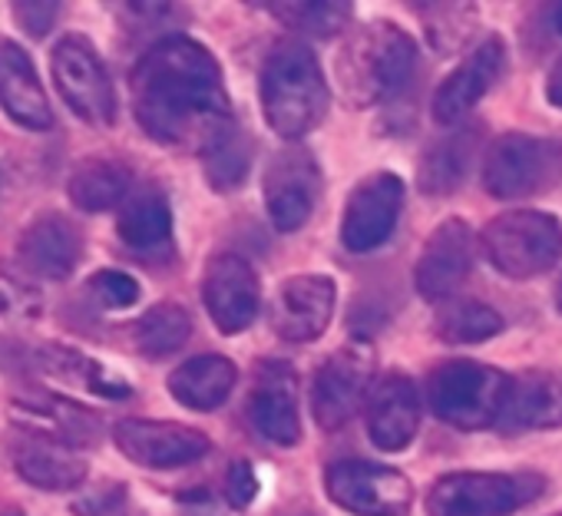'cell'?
Listing matches in <instances>:
<instances>
[{
	"instance_id": "ab89813d",
	"label": "cell",
	"mask_w": 562,
	"mask_h": 516,
	"mask_svg": "<svg viewBox=\"0 0 562 516\" xmlns=\"http://www.w3.org/2000/svg\"><path fill=\"white\" fill-rule=\"evenodd\" d=\"M123 14H126L123 24H130L136 31H146V27L172 24V14H179V8H172V4H126Z\"/></svg>"
},
{
	"instance_id": "ac0fdd59",
	"label": "cell",
	"mask_w": 562,
	"mask_h": 516,
	"mask_svg": "<svg viewBox=\"0 0 562 516\" xmlns=\"http://www.w3.org/2000/svg\"><path fill=\"white\" fill-rule=\"evenodd\" d=\"M87 251L83 228L57 209L34 215L18 238V266L24 276L41 282H67Z\"/></svg>"
},
{
	"instance_id": "8d00e7d4",
	"label": "cell",
	"mask_w": 562,
	"mask_h": 516,
	"mask_svg": "<svg viewBox=\"0 0 562 516\" xmlns=\"http://www.w3.org/2000/svg\"><path fill=\"white\" fill-rule=\"evenodd\" d=\"M11 14L31 41H44L57 27L64 4H57V0H18V4H11Z\"/></svg>"
},
{
	"instance_id": "3957f363",
	"label": "cell",
	"mask_w": 562,
	"mask_h": 516,
	"mask_svg": "<svg viewBox=\"0 0 562 516\" xmlns=\"http://www.w3.org/2000/svg\"><path fill=\"white\" fill-rule=\"evenodd\" d=\"M258 100L265 123L281 139L299 143L302 136L318 130L328 113L331 93L322 64L305 41L285 37L268 51L258 77Z\"/></svg>"
},
{
	"instance_id": "d4e9b609",
	"label": "cell",
	"mask_w": 562,
	"mask_h": 516,
	"mask_svg": "<svg viewBox=\"0 0 562 516\" xmlns=\"http://www.w3.org/2000/svg\"><path fill=\"white\" fill-rule=\"evenodd\" d=\"M503 430H562V371H519L509 378L499 414Z\"/></svg>"
},
{
	"instance_id": "cb8c5ba5",
	"label": "cell",
	"mask_w": 562,
	"mask_h": 516,
	"mask_svg": "<svg viewBox=\"0 0 562 516\" xmlns=\"http://www.w3.org/2000/svg\"><path fill=\"white\" fill-rule=\"evenodd\" d=\"M11 467L27 486L44 493H74L87 483L90 473L80 450L34 434H21V440L11 447Z\"/></svg>"
},
{
	"instance_id": "5bb4252c",
	"label": "cell",
	"mask_w": 562,
	"mask_h": 516,
	"mask_svg": "<svg viewBox=\"0 0 562 516\" xmlns=\"http://www.w3.org/2000/svg\"><path fill=\"white\" fill-rule=\"evenodd\" d=\"M245 417L274 447H295L302 440L299 374L289 361L261 358L255 364L245 397Z\"/></svg>"
},
{
	"instance_id": "60d3db41",
	"label": "cell",
	"mask_w": 562,
	"mask_h": 516,
	"mask_svg": "<svg viewBox=\"0 0 562 516\" xmlns=\"http://www.w3.org/2000/svg\"><path fill=\"white\" fill-rule=\"evenodd\" d=\"M176 506H179V516H225L209 490H186L176 496Z\"/></svg>"
},
{
	"instance_id": "7a4b0ae2",
	"label": "cell",
	"mask_w": 562,
	"mask_h": 516,
	"mask_svg": "<svg viewBox=\"0 0 562 516\" xmlns=\"http://www.w3.org/2000/svg\"><path fill=\"white\" fill-rule=\"evenodd\" d=\"M417 77V44L391 21H374L338 47L335 83L355 110L387 106L411 93Z\"/></svg>"
},
{
	"instance_id": "603a6c76",
	"label": "cell",
	"mask_w": 562,
	"mask_h": 516,
	"mask_svg": "<svg viewBox=\"0 0 562 516\" xmlns=\"http://www.w3.org/2000/svg\"><path fill=\"white\" fill-rule=\"evenodd\" d=\"M420 388L404 371H387L368 397V437L384 453H401L420 430Z\"/></svg>"
},
{
	"instance_id": "4316f807",
	"label": "cell",
	"mask_w": 562,
	"mask_h": 516,
	"mask_svg": "<svg viewBox=\"0 0 562 516\" xmlns=\"http://www.w3.org/2000/svg\"><path fill=\"white\" fill-rule=\"evenodd\" d=\"M116 235L136 258H143V262H149V258L159 251H169V245H172V205H169L166 192H159V189L133 192L120 205Z\"/></svg>"
},
{
	"instance_id": "8992f818",
	"label": "cell",
	"mask_w": 562,
	"mask_h": 516,
	"mask_svg": "<svg viewBox=\"0 0 562 516\" xmlns=\"http://www.w3.org/2000/svg\"><path fill=\"white\" fill-rule=\"evenodd\" d=\"M546 476L536 470H460L427 490V516H513L539 500Z\"/></svg>"
},
{
	"instance_id": "83f0119b",
	"label": "cell",
	"mask_w": 562,
	"mask_h": 516,
	"mask_svg": "<svg viewBox=\"0 0 562 516\" xmlns=\"http://www.w3.org/2000/svg\"><path fill=\"white\" fill-rule=\"evenodd\" d=\"M476 149H480V130L473 123H460L447 136H440L417 162L420 192H427V195L457 192L473 169Z\"/></svg>"
},
{
	"instance_id": "5b68a950",
	"label": "cell",
	"mask_w": 562,
	"mask_h": 516,
	"mask_svg": "<svg viewBox=\"0 0 562 516\" xmlns=\"http://www.w3.org/2000/svg\"><path fill=\"white\" fill-rule=\"evenodd\" d=\"M509 378L483 361H443L427 378V404L453 430H486L499 424Z\"/></svg>"
},
{
	"instance_id": "7402d4cb",
	"label": "cell",
	"mask_w": 562,
	"mask_h": 516,
	"mask_svg": "<svg viewBox=\"0 0 562 516\" xmlns=\"http://www.w3.org/2000/svg\"><path fill=\"white\" fill-rule=\"evenodd\" d=\"M0 110L14 126L31 133H47L57 123L34 57L24 44L4 34H0Z\"/></svg>"
},
{
	"instance_id": "9a60e30c",
	"label": "cell",
	"mask_w": 562,
	"mask_h": 516,
	"mask_svg": "<svg viewBox=\"0 0 562 516\" xmlns=\"http://www.w3.org/2000/svg\"><path fill=\"white\" fill-rule=\"evenodd\" d=\"M404 212V182L391 169H378L364 176L341 212V245L355 255H368L381 248Z\"/></svg>"
},
{
	"instance_id": "bcb514c9",
	"label": "cell",
	"mask_w": 562,
	"mask_h": 516,
	"mask_svg": "<svg viewBox=\"0 0 562 516\" xmlns=\"http://www.w3.org/2000/svg\"><path fill=\"white\" fill-rule=\"evenodd\" d=\"M552 516H562V509H559V513H552Z\"/></svg>"
},
{
	"instance_id": "ffe728a7",
	"label": "cell",
	"mask_w": 562,
	"mask_h": 516,
	"mask_svg": "<svg viewBox=\"0 0 562 516\" xmlns=\"http://www.w3.org/2000/svg\"><path fill=\"white\" fill-rule=\"evenodd\" d=\"M506 67H509V54H506L503 37H496V34L483 37L457 64V70L437 87L434 103H430L434 123L450 126V130L460 126L473 113V106L499 83V77L506 74Z\"/></svg>"
},
{
	"instance_id": "30bf717a",
	"label": "cell",
	"mask_w": 562,
	"mask_h": 516,
	"mask_svg": "<svg viewBox=\"0 0 562 516\" xmlns=\"http://www.w3.org/2000/svg\"><path fill=\"white\" fill-rule=\"evenodd\" d=\"M8 414L21 434L47 437L70 450H93L106 434V424L93 407L41 384H21L8 397Z\"/></svg>"
},
{
	"instance_id": "74e56055",
	"label": "cell",
	"mask_w": 562,
	"mask_h": 516,
	"mask_svg": "<svg viewBox=\"0 0 562 516\" xmlns=\"http://www.w3.org/2000/svg\"><path fill=\"white\" fill-rule=\"evenodd\" d=\"M126 509V483L106 480L70 503L74 516H120Z\"/></svg>"
},
{
	"instance_id": "7bdbcfd3",
	"label": "cell",
	"mask_w": 562,
	"mask_h": 516,
	"mask_svg": "<svg viewBox=\"0 0 562 516\" xmlns=\"http://www.w3.org/2000/svg\"><path fill=\"white\" fill-rule=\"evenodd\" d=\"M0 516H27V513L18 503H0Z\"/></svg>"
},
{
	"instance_id": "836d02e7",
	"label": "cell",
	"mask_w": 562,
	"mask_h": 516,
	"mask_svg": "<svg viewBox=\"0 0 562 516\" xmlns=\"http://www.w3.org/2000/svg\"><path fill=\"white\" fill-rule=\"evenodd\" d=\"M417 11L424 14V34L427 44L437 54H457L467 44H480V11L473 4H417Z\"/></svg>"
},
{
	"instance_id": "484cf974",
	"label": "cell",
	"mask_w": 562,
	"mask_h": 516,
	"mask_svg": "<svg viewBox=\"0 0 562 516\" xmlns=\"http://www.w3.org/2000/svg\"><path fill=\"white\" fill-rule=\"evenodd\" d=\"M238 384V368L225 355H195L172 368L166 378L169 397L186 411L222 407Z\"/></svg>"
},
{
	"instance_id": "4fadbf2b",
	"label": "cell",
	"mask_w": 562,
	"mask_h": 516,
	"mask_svg": "<svg viewBox=\"0 0 562 516\" xmlns=\"http://www.w3.org/2000/svg\"><path fill=\"white\" fill-rule=\"evenodd\" d=\"M116 450L143 467V470H179L202 460L212 450L205 430L179 424V420H153V417H123L113 424Z\"/></svg>"
},
{
	"instance_id": "f35d334b",
	"label": "cell",
	"mask_w": 562,
	"mask_h": 516,
	"mask_svg": "<svg viewBox=\"0 0 562 516\" xmlns=\"http://www.w3.org/2000/svg\"><path fill=\"white\" fill-rule=\"evenodd\" d=\"M258 490H261V480H258L255 467H251L248 460H235V463L228 467L225 486H222L225 503H228L232 509H248V506L255 503Z\"/></svg>"
},
{
	"instance_id": "ee69618b",
	"label": "cell",
	"mask_w": 562,
	"mask_h": 516,
	"mask_svg": "<svg viewBox=\"0 0 562 516\" xmlns=\"http://www.w3.org/2000/svg\"><path fill=\"white\" fill-rule=\"evenodd\" d=\"M552 27L562 34V4H555V8H552Z\"/></svg>"
},
{
	"instance_id": "44dd1931",
	"label": "cell",
	"mask_w": 562,
	"mask_h": 516,
	"mask_svg": "<svg viewBox=\"0 0 562 516\" xmlns=\"http://www.w3.org/2000/svg\"><path fill=\"white\" fill-rule=\"evenodd\" d=\"M44 378L83 388L103 401H126L133 397V384L110 371L103 361L83 355L64 341H31L27 348V384H41Z\"/></svg>"
},
{
	"instance_id": "8fae6325",
	"label": "cell",
	"mask_w": 562,
	"mask_h": 516,
	"mask_svg": "<svg viewBox=\"0 0 562 516\" xmlns=\"http://www.w3.org/2000/svg\"><path fill=\"white\" fill-rule=\"evenodd\" d=\"M325 490L351 516H407L414 506L411 476L374 460H335L325 470Z\"/></svg>"
},
{
	"instance_id": "f6af8a7d",
	"label": "cell",
	"mask_w": 562,
	"mask_h": 516,
	"mask_svg": "<svg viewBox=\"0 0 562 516\" xmlns=\"http://www.w3.org/2000/svg\"><path fill=\"white\" fill-rule=\"evenodd\" d=\"M555 309L562 312V279H559V285H555Z\"/></svg>"
},
{
	"instance_id": "f546056e",
	"label": "cell",
	"mask_w": 562,
	"mask_h": 516,
	"mask_svg": "<svg viewBox=\"0 0 562 516\" xmlns=\"http://www.w3.org/2000/svg\"><path fill=\"white\" fill-rule=\"evenodd\" d=\"M133 348L146 361H166L182 351L192 338V315L179 302L149 305L130 328Z\"/></svg>"
},
{
	"instance_id": "277c9868",
	"label": "cell",
	"mask_w": 562,
	"mask_h": 516,
	"mask_svg": "<svg viewBox=\"0 0 562 516\" xmlns=\"http://www.w3.org/2000/svg\"><path fill=\"white\" fill-rule=\"evenodd\" d=\"M480 248L499 276L526 282L559 266L562 222L542 209H509L483 225Z\"/></svg>"
},
{
	"instance_id": "f1b7e54d",
	"label": "cell",
	"mask_w": 562,
	"mask_h": 516,
	"mask_svg": "<svg viewBox=\"0 0 562 516\" xmlns=\"http://www.w3.org/2000/svg\"><path fill=\"white\" fill-rule=\"evenodd\" d=\"M130 189L133 169L113 156H87L67 176V199L87 215H100L123 205L130 199Z\"/></svg>"
},
{
	"instance_id": "7c38bea8",
	"label": "cell",
	"mask_w": 562,
	"mask_h": 516,
	"mask_svg": "<svg viewBox=\"0 0 562 516\" xmlns=\"http://www.w3.org/2000/svg\"><path fill=\"white\" fill-rule=\"evenodd\" d=\"M265 212L278 232H299L312 218L318 199H322V162L318 156L302 146L289 143L281 146L265 169L261 179Z\"/></svg>"
},
{
	"instance_id": "4dcf8cb0",
	"label": "cell",
	"mask_w": 562,
	"mask_h": 516,
	"mask_svg": "<svg viewBox=\"0 0 562 516\" xmlns=\"http://www.w3.org/2000/svg\"><path fill=\"white\" fill-rule=\"evenodd\" d=\"M251 156H255L251 136L238 123H232L228 130H222L199 153V162H202V172H205L209 189H215V192H235L248 179Z\"/></svg>"
},
{
	"instance_id": "52a82bcc",
	"label": "cell",
	"mask_w": 562,
	"mask_h": 516,
	"mask_svg": "<svg viewBox=\"0 0 562 516\" xmlns=\"http://www.w3.org/2000/svg\"><path fill=\"white\" fill-rule=\"evenodd\" d=\"M483 189L493 199H532L562 182V143L549 136L506 133L490 143L480 169Z\"/></svg>"
},
{
	"instance_id": "d6a6232c",
	"label": "cell",
	"mask_w": 562,
	"mask_h": 516,
	"mask_svg": "<svg viewBox=\"0 0 562 516\" xmlns=\"http://www.w3.org/2000/svg\"><path fill=\"white\" fill-rule=\"evenodd\" d=\"M434 332L447 345H483L503 332V318L493 305L476 302V299H450L437 318Z\"/></svg>"
},
{
	"instance_id": "1f68e13d",
	"label": "cell",
	"mask_w": 562,
	"mask_h": 516,
	"mask_svg": "<svg viewBox=\"0 0 562 516\" xmlns=\"http://www.w3.org/2000/svg\"><path fill=\"white\" fill-rule=\"evenodd\" d=\"M265 11L312 41L338 37L355 14V8L341 4V0H295V4L292 0H271V4H265Z\"/></svg>"
},
{
	"instance_id": "d590c367",
	"label": "cell",
	"mask_w": 562,
	"mask_h": 516,
	"mask_svg": "<svg viewBox=\"0 0 562 516\" xmlns=\"http://www.w3.org/2000/svg\"><path fill=\"white\" fill-rule=\"evenodd\" d=\"M87 295L100 312H123L143 299V289L123 269H100L87 279Z\"/></svg>"
},
{
	"instance_id": "b9f144b4",
	"label": "cell",
	"mask_w": 562,
	"mask_h": 516,
	"mask_svg": "<svg viewBox=\"0 0 562 516\" xmlns=\"http://www.w3.org/2000/svg\"><path fill=\"white\" fill-rule=\"evenodd\" d=\"M546 103L555 106V110H562V57L546 74Z\"/></svg>"
},
{
	"instance_id": "e0dca14e",
	"label": "cell",
	"mask_w": 562,
	"mask_h": 516,
	"mask_svg": "<svg viewBox=\"0 0 562 516\" xmlns=\"http://www.w3.org/2000/svg\"><path fill=\"white\" fill-rule=\"evenodd\" d=\"M335 305H338V285L331 276H315V272L292 276L274 289L268 302V325L281 341L308 345L328 332L335 318Z\"/></svg>"
},
{
	"instance_id": "ba28073f",
	"label": "cell",
	"mask_w": 562,
	"mask_h": 516,
	"mask_svg": "<svg viewBox=\"0 0 562 516\" xmlns=\"http://www.w3.org/2000/svg\"><path fill=\"white\" fill-rule=\"evenodd\" d=\"M50 77L60 100L80 123L100 130L116 123V87L87 34H64L54 44Z\"/></svg>"
},
{
	"instance_id": "6da1fadb",
	"label": "cell",
	"mask_w": 562,
	"mask_h": 516,
	"mask_svg": "<svg viewBox=\"0 0 562 516\" xmlns=\"http://www.w3.org/2000/svg\"><path fill=\"white\" fill-rule=\"evenodd\" d=\"M133 116L162 146L202 153L235 120L215 54L186 34L153 41L130 74Z\"/></svg>"
},
{
	"instance_id": "d6986e66",
	"label": "cell",
	"mask_w": 562,
	"mask_h": 516,
	"mask_svg": "<svg viewBox=\"0 0 562 516\" xmlns=\"http://www.w3.org/2000/svg\"><path fill=\"white\" fill-rule=\"evenodd\" d=\"M476 255V235L473 225L460 215L443 218L430 238L420 248V258L414 266V285L424 302H450L453 292L470 279Z\"/></svg>"
},
{
	"instance_id": "e575fe53",
	"label": "cell",
	"mask_w": 562,
	"mask_h": 516,
	"mask_svg": "<svg viewBox=\"0 0 562 516\" xmlns=\"http://www.w3.org/2000/svg\"><path fill=\"white\" fill-rule=\"evenodd\" d=\"M47 312L44 292L31 282V276L14 272L0 262V318L14 325H34Z\"/></svg>"
},
{
	"instance_id": "2e32d148",
	"label": "cell",
	"mask_w": 562,
	"mask_h": 516,
	"mask_svg": "<svg viewBox=\"0 0 562 516\" xmlns=\"http://www.w3.org/2000/svg\"><path fill=\"white\" fill-rule=\"evenodd\" d=\"M202 305L222 335H241L261 312V282L238 251H215L202 272Z\"/></svg>"
},
{
	"instance_id": "9c48e42d",
	"label": "cell",
	"mask_w": 562,
	"mask_h": 516,
	"mask_svg": "<svg viewBox=\"0 0 562 516\" xmlns=\"http://www.w3.org/2000/svg\"><path fill=\"white\" fill-rule=\"evenodd\" d=\"M378 351L358 335L335 348L312 381V414L322 430H341L374 391Z\"/></svg>"
}]
</instances>
